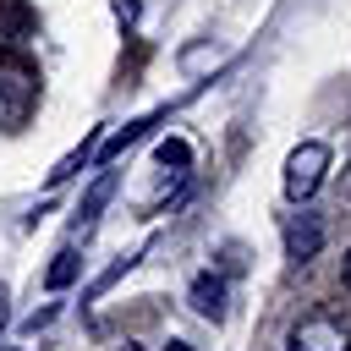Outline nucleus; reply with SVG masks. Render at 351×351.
Returning a JSON list of instances; mask_svg holds the SVG:
<instances>
[{"label":"nucleus","mask_w":351,"mask_h":351,"mask_svg":"<svg viewBox=\"0 0 351 351\" xmlns=\"http://www.w3.org/2000/svg\"><path fill=\"white\" fill-rule=\"evenodd\" d=\"M33 104H38V77L22 60H0V132L27 126Z\"/></svg>","instance_id":"obj_1"},{"label":"nucleus","mask_w":351,"mask_h":351,"mask_svg":"<svg viewBox=\"0 0 351 351\" xmlns=\"http://www.w3.org/2000/svg\"><path fill=\"white\" fill-rule=\"evenodd\" d=\"M324 170H329V148H324L318 137L296 143L291 159H285V197H291V203H307V197L324 186Z\"/></svg>","instance_id":"obj_2"},{"label":"nucleus","mask_w":351,"mask_h":351,"mask_svg":"<svg viewBox=\"0 0 351 351\" xmlns=\"http://www.w3.org/2000/svg\"><path fill=\"white\" fill-rule=\"evenodd\" d=\"M285 346H291V351H351V329H346L335 313H307V318L291 324Z\"/></svg>","instance_id":"obj_3"},{"label":"nucleus","mask_w":351,"mask_h":351,"mask_svg":"<svg viewBox=\"0 0 351 351\" xmlns=\"http://www.w3.org/2000/svg\"><path fill=\"white\" fill-rule=\"evenodd\" d=\"M318 247H324V219L318 214H296L285 225V258L307 263V258H318Z\"/></svg>","instance_id":"obj_4"},{"label":"nucleus","mask_w":351,"mask_h":351,"mask_svg":"<svg viewBox=\"0 0 351 351\" xmlns=\"http://www.w3.org/2000/svg\"><path fill=\"white\" fill-rule=\"evenodd\" d=\"M186 296H192V313H197V318H214V324H219V318H225V296H230V285H225V274L203 269V274L192 280Z\"/></svg>","instance_id":"obj_5"},{"label":"nucleus","mask_w":351,"mask_h":351,"mask_svg":"<svg viewBox=\"0 0 351 351\" xmlns=\"http://www.w3.org/2000/svg\"><path fill=\"white\" fill-rule=\"evenodd\" d=\"M115 197V170H99V181L88 186V197L77 203V219H71V230L77 236H88L93 225H99V214H104V203Z\"/></svg>","instance_id":"obj_6"},{"label":"nucleus","mask_w":351,"mask_h":351,"mask_svg":"<svg viewBox=\"0 0 351 351\" xmlns=\"http://www.w3.org/2000/svg\"><path fill=\"white\" fill-rule=\"evenodd\" d=\"M27 27H33L27 5H22V0H0V44H22Z\"/></svg>","instance_id":"obj_7"},{"label":"nucleus","mask_w":351,"mask_h":351,"mask_svg":"<svg viewBox=\"0 0 351 351\" xmlns=\"http://www.w3.org/2000/svg\"><path fill=\"white\" fill-rule=\"evenodd\" d=\"M77 269H82V258H77V252L66 247V252H55V263H49V274H44V285H49V291H66V285L77 280Z\"/></svg>","instance_id":"obj_8"},{"label":"nucleus","mask_w":351,"mask_h":351,"mask_svg":"<svg viewBox=\"0 0 351 351\" xmlns=\"http://www.w3.org/2000/svg\"><path fill=\"white\" fill-rule=\"evenodd\" d=\"M154 159H159V165H165V170H170V176H186V165H192V148H186V143H181V137H165V143H159V154H154Z\"/></svg>","instance_id":"obj_9"},{"label":"nucleus","mask_w":351,"mask_h":351,"mask_svg":"<svg viewBox=\"0 0 351 351\" xmlns=\"http://www.w3.org/2000/svg\"><path fill=\"white\" fill-rule=\"evenodd\" d=\"M148 126H154V115H143V121H126V132H115V137L104 143V159H115L121 148H132V143H137V137H143Z\"/></svg>","instance_id":"obj_10"},{"label":"nucleus","mask_w":351,"mask_h":351,"mask_svg":"<svg viewBox=\"0 0 351 351\" xmlns=\"http://www.w3.org/2000/svg\"><path fill=\"white\" fill-rule=\"evenodd\" d=\"M340 280H346V291H351V247H346V263H340Z\"/></svg>","instance_id":"obj_11"},{"label":"nucleus","mask_w":351,"mask_h":351,"mask_svg":"<svg viewBox=\"0 0 351 351\" xmlns=\"http://www.w3.org/2000/svg\"><path fill=\"white\" fill-rule=\"evenodd\" d=\"M5 318H11V302H5V291H0V329H5Z\"/></svg>","instance_id":"obj_12"},{"label":"nucleus","mask_w":351,"mask_h":351,"mask_svg":"<svg viewBox=\"0 0 351 351\" xmlns=\"http://www.w3.org/2000/svg\"><path fill=\"white\" fill-rule=\"evenodd\" d=\"M165 351H192V346H186V340H170V346H165Z\"/></svg>","instance_id":"obj_13"},{"label":"nucleus","mask_w":351,"mask_h":351,"mask_svg":"<svg viewBox=\"0 0 351 351\" xmlns=\"http://www.w3.org/2000/svg\"><path fill=\"white\" fill-rule=\"evenodd\" d=\"M121 351H137V346H121Z\"/></svg>","instance_id":"obj_14"}]
</instances>
